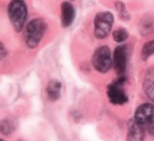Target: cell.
<instances>
[{
    "mask_svg": "<svg viewBox=\"0 0 154 141\" xmlns=\"http://www.w3.org/2000/svg\"><path fill=\"white\" fill-rule=\"evenodd\" d=\"M114 24V17L111 12L97 14L94 20V34L97 39H102L108 36Z\"/></svg>",
    "mask_w": 154,
    "mask_h": 141,
    "instance_id": "obj_4",
    "label": "cell"
},
{
    "mask_svg": "<svg viewBox=\"0 0 154 141\" xmlns=\"http://www.w3.org/2000/svg\"><path fill=\"white\" fill-rule=\"evenodd\" d=\"M92 63L98 72L102 73L108 72L113 64L110 48L105 45L98 48L93 54Z\"/></svg>",
    "mask_w": 154,
    "mask_h": 141,
    "instance_id": "obj_3",
    "label": "cell"
},
{
    "mask_svg": "<svg viewBox=\"0 0 154 141\" xmlns=\"http://www.w3.org/2000/svg\"><path fill=\"white\" fill-rule=\"evenodd\" d=\"M6 54H7V51H6L5 48L3 46L2 44L0 43V59L4 58Z\"/></svg>",
    "mask_w": 154,
    "mask_h": 141,
    "instance_id": "obj_16",
    "label": "cell"
},
{
    "mask_svg": "<svg viewBox=\"0 0 154 141\" xmlns=\"http://www.w3.org/2000/svg\"><path fill=\"white\" fill-rule=\"evenodd\" d=\"M14 130V125L10 120L5 119L0 122V132L3 134H10Z\"/></svg>",
    "mask_w": 154,
    "mask_h": 141,
    "instance_id": "obj_12",
    "label": "cell"
},
{
    "mask_svg": "<svg viewBox=\"0 0 154 141\" xmlns=\"http://www.w3.org/2000/svg\"><path fill=\"white\" fill-rule=\"evenodd\" d=\"M61 87L62 85L60 82L57 81V80H53L50 82L47 87V93L50 100L55 101L60 98Z\"/></svg>",
    "mask_w": 154,
    "mask_h": 141,
    "instance_id": "obj_11",
    "label": "cell"
},
{
    "mask_svg": "<svg viewBox=\"0 0 154 141\" xmlns=\"http://www.w3.org/2000/svg\"><path fill=\"white\" fill-rule=\"evenodd\" d=\"M125 82L126 78L124 76H119L117 81L108 86L107 94L111 104L115 105H123L128 101L127 96L122 88V85L124 84Z\"/></svg>",
    "mask_w": 154,
    "mask_h": 141,
    "instance_id": "obj_6",
    "label": "cell"
},
{
    "mask_svg": "<svg viewBox=\"0 0 154 141\" xmlns=\"http://www.w3.org/2000/svg\"><path fill=\"white\" fill-rule=\"evenodd\" d=\"M144 89L148 98L154 102V67L149 69L146 74Z\"/></svg>",
    "mask_w": 154,
    "mask_h": 141,
    "instance_id": "obj_10",
    "label": "cell"
},
{
    "mask_svg": "<svg viewBox=\"0 0 154 141\" xmlns=\"http://www.w3.org/2000/svg\"><path fill=\"white\" fill-rule=\"evenodd\" d=\"M0 141H4V140H1V139H0Z\"/></svg>",
    "mask_w": 154,
    "mask_h": 141,
    "instance_id": "obj_17",
    "label": "cell"
},
{
    "mask_svg": "<svg viewBox=\"0 0 154 141\" xmlns=\"http://www.w3.org/2000/svg\"><path fill=\"white\" fill-rule=\"evenodd\" d=\"M144 128L138 125L135 120L131 121L129 125L128 132V141H144Z\"/></svg>",
    "mask_w": 154,
    "mask_h": 141,
    "instance_id": "obj_9",
    "label": "cell"
},
{
    "mask_svg": "<svg viewBox=\"0 0 154 141\" xmlns=\"http://www.w3.org/2000/svg\"><path fill=\"white\" fill-rule=\"evenodd\" d=\"M128 58V48L126 45H120L115 48L113 54V65L119 76H124Z\"/></svg>",
    "mask_w": 154,
    "mask_h": 141,
    "instance_id": "obj_7",
    "label": "cell"
},
{
    "mask_svg": "<svg viewBox=\"0 0 154 141\" xmlns=\"http://www.w3.org/2000/svg\"><path fill=\"white\" fill-rule=\"evenodd\" d=\"M75 18V10L73 5L64 2L61 5V21L63 27H68L73 23Z\"/></svg>",
    "mask_w": 154,
    "mask_h": 141,
    "instance_id": "obj_8",
    "label": "cell"
},
{
    "mask_svg": "<svg viewBox=\"0 0 154 141\" xmlns=\"http://www.w3.org/2000/svg\"><path fill=\"white\" fill-rule=\"evenodd\" d=\"M134 120L145 129L151 131L154 128V105L144 104L137 109Z\"/></svg>",
    "mask_w": 154,
    "mask_h": 141,
    "instance_id": "obj_5",
    "label": "cell"
},
{
    "mask_svg": "<svg viewBox=\"0 0 154 141\" xmlns=\"http://www.w3.org/2000/svg\"><path fill=\"white\" fill-rule=\"evenodd\" d=\"M154 54V40L144 44L141 51L143 60H147L149 57Z\"/></svg>",
    "mask_w": 154,
    "mask_h": 141,
    "instance_id": "obj_13",
    "label": "cell"
},
{
    "mask_svg": "<svg viewBox=\"0 0 154 141\" xmlns=\"http://www.w3.org/2000/svg\"><path fill=\"white\" fill-rule=\"evenodd\" d=\"M9 19L17 31H20L27 18V7L23 0H12L8 8Z\"/></svg>",
    "mask_w": 154,
    "mask_h": 141,
    "instance_id": "obj_2",
    "label": "cell"
},
{
    "mask_svg": "<svg viewBox=\"0 0 154 141\" xmlns=\"http://www.w3.org/2000/svg\"><path fill=\"white\" fill-rule=\"evenodd\" d=\"M47 24L42 18H36L30 21L26 28V42L29 48H35L38 45L45 35Z\"/></svg>",
    "mask_w": 154,
    "mask_h": 141,
    "instance_id": "obj_1",
    "label": "cell"
},
{
    "mask_svg": "<svg viewBox=\"0 0 154 141\" xmlns=\"http://www.w3.org/2000/svg\"><path fill=\"white\" fill-rule=\"evenodd\" d=\"M116 8H117V11L120 14V17H121L123 19L127 20L129 18V14H128L127 11H126V7L123 5V3L118 2L116 3Z\"/></svg>",
    "mask_w": 154,
    "mask_h": 141,
    "instance_id": "obj_15",
    "label": "cell"
},
{
    "mask_svg": "<svg viewBox=\"0 0 154 141\" xmlns=\"http://www.w3.org/2000/svg\"><path fill=\"white\" fill-rule=\"evenodd\" d=\"M129 33L125 29H118L113 33V38L117 42H123L126 40Z\"/></svg>",
    "mask_w": 154,
    "mask_h": 141,
    "instance_id": "obj_14",
    "label": "cell"
}]
</instances>
